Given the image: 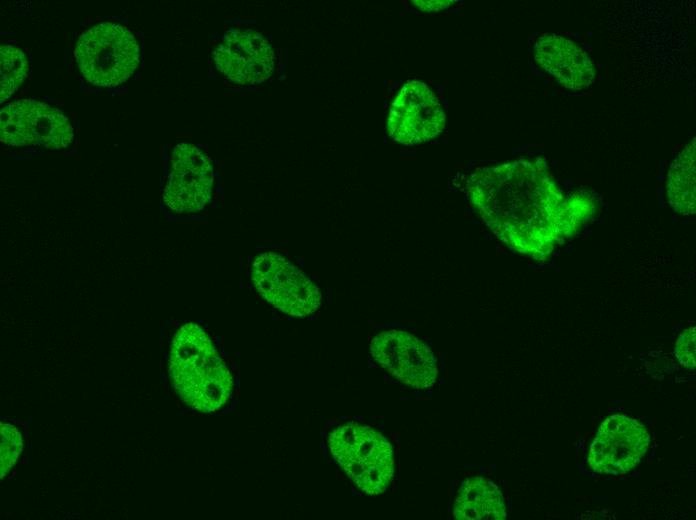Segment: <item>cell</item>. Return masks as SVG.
I'll return each mask as SVG.
<instances>
[{"label": "cell", "instance_id": "cell-9", "mask_svg": "<svg viewBox=\"0 0 696 520\" xmlns=\"http://www.w3.org/2000/svg\"><path fill=\"white\" fill-rule=\"evenodd\" d=\"M373 358L389 374L414 389L435 383L437 361L430 348L417 337L400 330H387L371 341Z\"/></svg>", "mask_w": 696, "mask_h": 520}, {"label": "cell", "instance_id": "cell-16", "mask_svg": "<svg viewBox=\"0 0 696 520\" xmlns=\"http://www.w3.org/2000/svg\"><path fill=\"white\" fill-rule=\"evenodd\" d=\"M20 432L10 424L1 423V478L17 461L22 451Z\"/></svg>", "mask_w": 696, "mask_h": 520}, {"label": "cell", "instance_id": "cell-12", "mask_svg": "<svg viewBox=\"0 0 696 520\" xmlns=\"http://www.w3.org/2000/svg\"><path fill=\"white\" fill-rule=\"evenodd\" d=\"M534 59L565 88L580 90L594 81L595 68L590 56L577 43L561 35L541 36L534 46Z\"/></svg>", "mask_w": 696, "mask_h": 520}, {"label": "cell", "instance_id": "cell-2", "mask_svg": "<svg viewBox=\"0 0 696 520\" xmlns=\"http://www.w3.org/2000/svg\"><path fill=\"white\" fill-rule=\"evenodd\" d=\"M169 372L181 399L195 410L217 411L231 397V373L209 336L195 323H186L175 334Z\"/></svg>", "mask_w": 696, "mask_h": 520}, {"label": "cell", "instance_id": "cell-8", "mask_svg": "<svg viewBox=\"0 0 696 520\" xmlns=\"http://www.w3.org/2000/svg\"><path fill=\"white\" fill-rule=\"evenodd\" d=\"M649 442L643 424L626 415H612L601 424L590 446L589 466L600 474L622 475L639 464Z\"/></svg>", "mask_w": 696, "mask_h": 520}, {"label": "cell", "instance_id": "cell-6", "mask_svg": "<svg viewBox=\"0 0 696 520\" xmlns=\"http://www.w3.org/2000/svg\"><path fill=\"white\" fill-rule=\"evenodd\" d=\"M0 120L1 141L7 145L60 149L73 139V128L62 111L33 99L7 104L1 110Z\"/></svg>", "mask_w": 696, "mask_h": 520}, {"label": "cell", "instance_id": "cell-13", "mask_svg": "<svg viewBox=\"0 0 696 520\" xmlns=\"http://www.w3.org/2000/svg\"><path fill=\"white\" fill-rule=\"evenodd\" d=\"M453 514L461 520H503L506 518L504 499L490 480L468 478L458 491Z\"/></svg>", "mask_w": 696, "mask_h": 520}, {"label": "cell", "instance_id": "cell-4", "mask_svg": "<svg viewBox=\"0 0 696 520\" xmlns=\"http://www.w3.org/2000/svg\"><path fill=\"white\" fill-rule=\"evenodd\" d=\"M74 55L88 82L115 87L125 82L137 68L139 45L125 26L103 22L79 36Z\"/></svg>", "mask_w": 696, "mask_h": 520}, {"label": "cell", "instance_id": "cell-3", "mask_svg": "<svg viewBox=\"0 0 696 520\" xmlns=\"http://www.w3.org/2000/svg\"><path fill=\"white\" fill-rule=\"evenodd\" d=\"M332 456L351 481L366 494H382L394 475L393 448L378 431L349 422L329 436Z\"/></svg>", "mask_w": 696, "mask_h": 520}, {"label": "cell", "instance_id": "cell-18", "mask_svg": "<svg viewBox=\"0 0 696 520\" xmlns=\"http://www.w3.org/2000/svg\"><path fill=\"white\" fill-rule=\"evenodd\" d=\"M415 6L422 10V11H428V12H435L439 11L441 9L449 7L452 3V1H413Z\"/></svg>", "mask_w": 696, "mask_h": 520}, {"label": "cell", "instance_id": "cell-17", "mask_svg": "<svg viewBox=\"0 0 696 520\" xmlns=\"http://www.w3.org/2000/svg\"><path fill=\"white\" fill-rule=\"evenodd\" d=\"M675 354L680 364L689 370H694L695 361V327H690L681 333L676 346Z\"/></svg>", "mask_w": 696, "mask_h": 520}, {"label": "cell", "instance_id": "cell-15", "mask_svg": "<svg viewBox=\"0 0 696 520\" xmlns=\"http://www.w3.org/2000/svg\"><path fill=\"white\" fill-rule=\"evenodd\" d=\"M1 59V101L8 99L28 77L29 63L24 52L17 46L2 45Z\"/></svg>", "mask_w": 696, "mask_h": 520}, {"label": "cell", "instance_id": "cell-5", "mask_svg": "<svg viewBox=\"0 0 696 520\" xmlns=\"http://www.w3.org/2000/svg\"><path fill=\"white\" fill-rule=\"evenodd\" d=\"M251 278L259 294L288 315L305 317L321 305L322 296L315 284L277 253L259 254L253 262Z\"/></svg>", "mask_w": 696, "mask_h": 520}, {"label": "cell", "instance_id": "cell-10", "mask_svg": "<svg viewBox=\"0 0 696 520\" xmlns=\"http://www.w3.org/2000/svg\"><path fill=\"white\" fill-rule=\"evenodd\" d=\"M213 169L195 145L180 143L171 155V172L163 199L177 213L200 211L210 200Z\"/></svg>", "mask_w": 696, "mask_h": 520}, {"label": "cell", "instance_id": "cell-7", "mask_svg": "<svg viewBox=\"0 0 696 520\" xmlns=\"http://www.w3.org/2000/svg\"><path fill=\"white\" fill-rule=\"evenodd\" d=\"M445 125L441 104L423 82H406L391 103L387 130L389 136L406 146L437 137Z\"/></svg>", "mask_w": 696, "mask_h": 520}, {"label": "cell", "instance_id": "cell-11", "mask_svg": "<svg viewBox=\"0 0 696 520\" xmlns=\"http://www.w3.org/2000/svg\"><path fill=\"white\" fill-rule=\"evenodd\" d=\"M217 68L240 84L263 82L274 65L273 51L266 39L251 30H231L214 51Z\"/></svg>", "mask_w": 696, "mask_h": 520}, {"label": "cell", "instance_id": "cell-1", "mask_svg": "<svg viewBox=\"0 0 696 520\" xmlns=\"http://www.w3.org/2000/svg\"><path fill=\"white\" fill-rule=\"evenodd\" d=\"M467 192L497 238L535 260H545L594 211L588 194L564 195L541 160L478 169L467 180Z\"/></svg>", "mask_w": 696, "mask_h": 520}, {"label": "cell", "instance_id": "cell-14", "mask_svg": "<svg viewBox=\"0 0 696 520\" xmlns=\"http://www.w3.org/2000/svg\"><path fill=\"white\" fill-rule=\"evenodd\" d=\"M695 138L673 161L667 177L670 205L680 214L695 213Z\"/></svg>", "mask_w": 696, "mask_h": 520}]
</instances>
